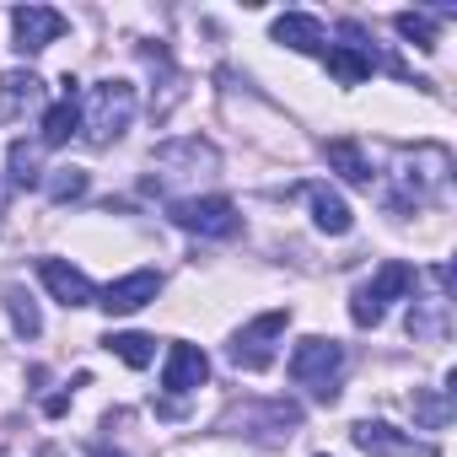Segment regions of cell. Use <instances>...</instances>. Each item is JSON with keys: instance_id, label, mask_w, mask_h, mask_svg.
<instances>
[{"instance_id": "6da1fadb", "label": "cell", "mask_w": 457, "mask_h": 457, "mask_svg": "<svg viewBox=\"0 0 457 457\" xmlns=\"http://www.w3.org/2000/svg\"><path fill=\"white\" fill-rule=\"evenodd\" d=\"M129 119H135V87L129 81H97L92 92H87V113H81V124H87V140L92 145H113L124 129H129Z\"/></svg>"}, {"instance_id": "7a4b0ae2", "label": "cell", "mask_w": 457, "mask_h": 457, "mask_svg": "<svg viewBox=\"0 0 457 457\" xmlns=\"http://www.w3.org/2000/svg\"><path fill=\"white\" fill-rule=\"evenodd\" d=\"M339 366H345V345L339 339H302L291 350V382L312 387V398H323V403L339 398Z\"/></svg>"}, {"instance_id": "3957f363", "label": "cell", "mask_w": 457, "mask_h": 457, "mask_svg": "<svg viewBox=\"0 0 457 457\" xmlns=\"http://www.w3.org/2000/svg\"><path fill=\"white\" fill-rule=\"evenodd\" d=\"M409 286H414V270H409L403 259H387V264H382L355 296H350V318H355V328H377L382 312H387V302H398Z\"/></svg>"}, {"instance_id": "277c9868", "label": "cell", "mask_w": 457, "mask_h": 457, "mask_svg": "<svg viewBox=\"0 0 457 457\" xmlns=\"http://www.w3.org/2000/svg\"><path fill=\"white\" fill-rule=\"evenodd\" d=\"M167 215L183 226V232H194V237H237L243 232L237 204L220 199V194H210V199H172Z\"/></svg>"}, {"instance_id": "5b68a950", "label": "cell", "mask_w": 457, "mask_h": 457, "mask_svg": "<svg viewBox=\"0 0 457 457\" xmlns=\"http://www.w3.org/2000/svg\"><path fill=\"white\" fill-rule=\"evenodd\" d=\"M286 323H291V307H275V312L253 318V323L232 339V366H243V371H264V366L275 361V339L286 334Z\"/></svg>"}, {"instance_id": "8992f818", "label": "cell", "mask_w": 457, "mask_h": 457, "mask_svg": "<svg viewBox=\"0 0 457 457\" xmlns=\"http://www.w3.org/2000/svg\"><path fill=\"white\" fill-rule=\"evenodd\" d=\"M350 436H355V446H361V452H371V457H441V446H436V441H414V436L393 430L387 420H361Z\"/></svg>"}, {"instance_id": "52a82bcc", "label": "cell", "mask_w": 457, "mask_h": 457, "mask_svg": "<svg viewBox=\"0 0 457 457\" xmlns=\"http://www.w3.org/2000/svg\"><path fill=\"white\" fill-rule=\"evenodd\" d=\"M345 38L350 44H328V76L339 81V87H361L371 71H377V54H371V38L355 28V22H345Z\"/></svg>"}, {"instance_id": "ba28073f", "label": "cell", "mask_w": 457, "mask_h": 457, "mask_svg": "<svg viewBox=\"0 0 457 457\" xmlns=\"http://www.w3.org/2000/svg\"><path fill=\"white\" fill-rule=\"evenodd\" d=\"M156 291H162V275H156V270H135V275L113 280V286L97 296V307H103L108 318H129V312L151 307V302H156Z\"/></svg>"}, {"instance_id": "9c48e42d", "label": "cell", "mask_w": 457, "mask_h": 457, "mask_svg": "<svg viewBox=\"0 0 457 457\" xmlns=\"http://www.w3.org/2000/svg\"><path fill=\"white\" fill-rule=\"evenodd\" d=\"M65 28H71V22H65L60 12H49V6H22V12H12V33H17V49H22V54L49 49Z\"/></svg>"}, {"instance_id": "30bf717a", "label": "cell", "mask_w": 457, "mask_h": 457, "mask_svg": "<svg viewBox=\"0 0 457 457\" xmlns=\"http://www.w3.org/2000/svg\"><path fill=\"white\" fill-rule=\"evenodd\" d=\"M204 377H210V361H204L199 345H172L167 350V366H162L167 393H194V387H204Z\"/></svg>"}, {"instance_id": "8fae6325", "label": "cell", "mask_w": 457, "mask_h": 457, "mask_svg": "<svg viewBox=\"0 0 457 457\" xmlns=\"http://www.w3.org/2000/svg\"><path fill=\"white\" fill-rule=\"evenodd\" d=\"M275 44L296 49V54H328V33L318 17H302V12H286L275 17Z\"/></svg>"}, {"instance_id": "7c38bea8", "label": "cell", "mask_w": 457, "mask_h": 457, "mask_svg": "<svg viewBox=\"0 0 457 457\" xmlns=\"http://www.w3.org/2000/svg\"><path fill=\"white\" fill-rule=\"evenodd\" d=\"M38 275H44V286H49L65 307H92V302H97L92 280H87L81 270H71L65 259H44V264H38Z\"/></svg>"}, {"instance_id": "4fadbf2b", "label": "cell", "mask_w": 457, "mask_h": 457, "mask_svg": "<svg viewBox=\"0 0 457 457\" xmlns=\"http://www.w3.org/2000/svg\"><path fill=\"white\" fill-rule=\"evenodd\" d=\"M33 108H44V81H38L33 71L0 76V113H6V119H22V113H33Z\"/></svg>"}, {"instance_id": "5bb4252c", "label": "cell", "mask_w": 457, "mask_h": 457, "mask_svg": "<svg viewBox=\"0 0 457 457\" xmlns=\"http://www.w3.org/2000/svg\"><path fill=\"white\" fill-rule=\"evenodd\" d=\"M307 204H312V220H318V232H328V237H345L350 226H355V215H350V204L328 188V183H307Z\"/></svg>"}, {"instance_id": "9a60e30c", "label": "cell", "mask_w": 457, "mask_h": 457, "mask_svg": "<svg viewBox=\"0 0 457 457\" xmlns=\"http://www.w3.org/2000/svg\"><path fill=\"white\" fill-rule=\"evenodd\" d=\"M323 156H328V167H339V178H345V183H355V188H371V162L361 156V145H355L350 135L328 140V145H323Z\"/></svg>"}, {"instance_id": "2e32d148", "label": "cell", "mask_w": 457, "mask_h": 457, "mask_svg": "<svg viewBox=\"0 0 457 457\" xmlns=\"http://www.w3.org/2000/svg\"><path fill=\"white\" fill-rule=\"evenodd\" d=\"M76 129H81V103L76 92H65L54 108H44V145H65Z\"/></svg>"}, {"instance_id": "e0dca14e", "label": "cell", "mask_w": 457, "mask_h": 457, "mask_svg": "<svg viewBox=\"0 0 457 457\" xmlns=\"http://www.w3.org/2000/svg\"><path fill=\"white\" fill-rule=\"evenodd\" d=\"M103 345H108L124 366H135V371H145V366L156 361V339H151V334H108Z\"/></svg>"}, {"instance_id": "ac0fdd59", "label": "cell", "mask_w": 457, "mask_h": 457, "mask_svg": "<svg viewBox=\"0 0 457 457\" xmlns=\"http://www.w3.org/2000/svg\"><path fill=\"white\" fill-rule=\"evenodd\" d=\"M6 307H12V328H17L22 339H38V334H44V318H38V307H33V296H28L22 286L6 291Z\"/></svg>"}, {"instance_id": "d6986e66", "label": "cell", "mask_w": 457, "mask_h": 457, "mask_svg": "<svg viewBox=\"0 0 457 457\" xmlns=\"http://www.w3.org/2000/svg\"><path fill=\"white\" fill-rule=\"evenodd\" d=\"M87 183H92V178H87L81 167H54V172L44 178V188H49V199H54V204H71V199H81V194H87Z\"/></svg>"}, {"instance_id": "ffe728a7", "label": "cell", "mask_w": 457, "mask_h": 457, "mask_svg": "<svg viewBox=\"0 0 457 457\" xmlns=\"http://www.w3.org/2000/svg\"><path fill=\"white\" fill-rule=\"evenodd\" d=\"M409 409H414V420H420L425 430H441V425L452 420V403H446V398H436V393H425V387H414Z\"/></svg>"}, {"instance_id": "44dd1931", "label": "cell", "mask_w": 457, "mask_h": 457, "mask_svg": "<svg viewBox=\"0 0 457 457\" xmlns=\"http://www.w3.org/2000/svg\"><path fill=\"white\" fill-rule=\"evenodd\" d=\"M393 28H398L409 44H420V49H436V22H430L425 12H398V17H393Z\"/></svg>"}, {"instance_id": "7402d4cb", "label": "cell", "mask_w": 457, "mask_h": 457, "mask_svg": "<svg viewBox=\"0 0 457 457\" xmlns=\"http://www.w3.org/2000/svg\"><path fill=\"white\" fill-rule=\"evenodd\" d=\"M12 183H22V188L44 183V172H38V145H28V140L12 145Z\"/></svg>"}, {"instance_id": "603a6c76", "label": "cell", "mask_w": 457, "mask_h": 457, "mask_svg": "<svg viewBox=\"0 0 457 457\" xmlns=\"http://www.w3.org/2000/svg\"><path fill=\"white\" fill-rule=\"evenodd\" d=\"M92 457H124V452H108V446H97V452H92Z\"/></svg>"}]
</instances>
